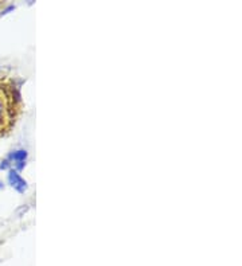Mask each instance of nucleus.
I'll list each match as a JSON object with an SVG mask.
<instances>
[{"mask_svg":"<svg viewBox=\"0 0 242 266\" xmlns=\"http://www.w3.org/2000/svg\"><path fill=\"white\" fill-rule=\"evenodd\" d=\"M23 112V102L14 80L0 78V137L12 131Z\"/></svg>","mask_w":242,"mask_h":266,"instance_id":"obj_1","label":"nucleus"}]
</instances>
